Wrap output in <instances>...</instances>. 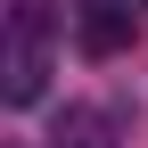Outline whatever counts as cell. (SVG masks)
Returning a JSON list of instances; mask_svg holds the SVG:
<instances>
[{"label":"cell","mask_w":148,"mask_h":148,"mask_svg":"<svg viewBox=\"0 0 148 148\" xmlns=\"http://www.w3.org/2000/svg\"><path fill=\"white\" fill-rule=\"evenodd\" d=\"M0 74H8V107H33L49 90V0H16L8 8V58H0Z\"/></svg>","instance_id":"1"},{"label":"cell","mask_w":148,"mask_h":148,"mask_svg":"<svg viewBox=\"0 0 148 148\" xmlns=\"http://www.w3.org/2000/svg\"><path fill=\"white\" fill-rule=\"evenodd\" d=\"M140 8L148 0H74V41H82V58H123L140 33Z\"/></svg>","instance_id":"2"},{"label":"cell","mask_w":148,"mask_h":148,"mask_svg":"<svg viewBox=\"0 0 148 148\" xmlns=\"http://www.w3.org/2000/svg\"><path fill=\"white\" fill-rule=\"evenodd\" d=\"M49 148H115V115L107 107H66L49 123Z\"/></svg>","instance_id":"3"}]
</instances>
